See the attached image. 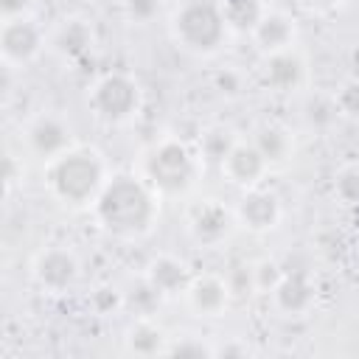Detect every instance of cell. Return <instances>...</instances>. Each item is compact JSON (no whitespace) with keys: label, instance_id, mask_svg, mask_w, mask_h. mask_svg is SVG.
<instances>
[{"label":"cell","instance_id":"cell-5","mask_svg":"<svg viewBox=\"0 0 359 359\" xmlns=\"http://www.w3.org/2000/svg\"><path fill=\"white\" fill-rule=\"evenodd\" d=\"M90 112L109 126H121L132 121L143 107V90L140 81L126 70H109L98 76L87 95Z\"/></svg>","mask_w":359,"mask_h":359},{"label":"cell","instance_id":"cell-31","mask_svg":"<svg viewBox=\"0 0 359 359\" xmlns=\"http://www.w3.org/2000/svg\"><path fill=\"white\" fill-rule=\"evenodd\" d=\"M297 3L306 6V8H314V11H331V8H337L348 0H297Z\"/></svg>","mask_w":359,"mask_h":359},{"label":"cell","instance_id":"cell-30","mask_svg":"<svg viewBox=\"0 0 359 359\" xmlns=\"http://www.w3.org/2000/svg\"><path fill=\"white\" fill-rule=\"evenodd\" d=\"M216 87H219L222 95H236L241 90V76L233 73V70H224V73L216 76Z\"/></svg>","mask_w":359,"mask_h":359},{"label":"cell","instance_id":"cell-2","mask_svg":"<svg viewBox=\"0 0 359 359\" xmlns=\"http://www.w3.org/2000/svg\"><path fill=\"white\" fill-rule=\"evenodd\" d=\"M109 180L107 160L93 146H73L56 160L45 163L48 194L70 208H93Z\"/></svg>","mask_w":359,"mask_h":359},{"label":"cell","instance_id":"cell-19","mask_svg":"<svg viewBox=\"0 0 359 359\" xmlns=\"http://www.w3.org/2000/svg\"><path fill=\"white\" fill-rule=\"evenodd\" d=\"M252 143L261 149V154L266 157L269 168L286 163L294 154V135L283 126V123H261L252 135Z\"/></svg>","mask_w":359,"mask_h":359},{"label":"cell","instance_id":"cell-13","mask_svg":"<svg viewBox=\"0 0 359 359\" xmlns=\"http://www.w3.org/2000/svg\"><path fill=\"white\" fill-rule=\"evenodd\" d=\"M283 219V205L280 196L264 185L241 191V199L236 205V222L247 227L250 233H269L280 224Z\"/></svg>","mask_w":359,"mask_h":359},{"label":"cell","instance_id":"cell-6","mask_svg":"<svg viewBox=\"0 0 359 359\" xmlns=\"http://www.w3.org/2000/svg\"><path fill=\"white\" fill-rule=\"evenodd\" d=\"M22 143H25L28 154L39 157L42 163H50L76 146L73 123L62 112H53V109L36 112L22 129Z\"/></svg>","mask_w":359,"mask_h":359},{"label":"cell","instance_id":"cell-23","mask_svg":"<svg viewBox=\"0 0 359 359\" xmlns=\"http://www.w3.org/2000/svg\"><path fill=\"white\" fill-rule=\"evenodd\" d=\"M160 300H163V294L146 278H140L137 289H132V294H123V309H132L135 317H151V311L157 309Z\"/></svg>","mask_w":359,"mask_h":359},{"label":"cell","instance_id":"cell-10","mask_svg":"<svg viewBox=\"0 0 359 359\" xmlns=\"http://www.w3.org/2000/svg\"><path fill=\"white\" fill-rule=\"evenodd\" d=\"M258 76H261V84L272 93H294L306 84L309 65H306V56L300 53V48L294 45V48L261 56Z\"/></svg>","mask_w":359,"mask_h":359},{"label":"cell","instance_id":"cell-4","mask_svg":"<svg viewBox=\"0 0 359 359\" xmlns=\"http://www.w3.org/2000/svg\"><path fill=\"white\" fill-rule=\"evenodd\" d=\"M202 171V160L180 137H160L143 151L140 177L160 196H185Z\"/></svg>","mask_w":359,"mask_h":359},{"label":"cell","instance_id":"cell-11","mask_svg":"<svg viewBox=\"0 0 359 359\" xmlns=\"http://www.w3.org/2000/svg\"><path fill=\"white\" fill-rule=\"evenodd\" d=\"M185 306L196 314V317H222L230 309V297H233V286L230 280H224V275L216 272H194L191 283L182 292Z\"/></svg>","mask_w":359,"mask_h":359},{"label":"cell","instance_id":"cell-18","mask_svg":"<svg viewBox=\"0 0 359 359\" xmlns=\"http://www.w3.org/2000/svg\"><path fill=\"white\" fill-rule=\"evenodd\" d=\"M165 345H168V334L154 317H135L123 334V348L126 353H135V356L165 353Z\"/></svg>","mask_w":359,"mask_h":359},{"label":"cell","instance_id":"cell-22","mask_svg":"<svg viewBox=\"0 0 359 359\" xmlns=\"http://www.w3.org/2000/svg\"><path fill=\"white\" fill-rule=\"evenodd\" d=\"M331 191L339 205L356 208L359 205V163H345L342 168H337Z\"/></svg>","mask_w":359,"mask_h":359},{"label":"cell","instance_id":"cell-24","mask_svg":"<svg viewBox=\"0 0 359 359\" xmlns=\"http://www.w3.org/2000/svg\"><path fill=\"white\" fill-rule=\"evenodd\" d=\"M165 353L168 356H194V359H202V356H216V348L208 345L196 334H177V337H168Z\"/></svg>","mask_w":359,"mask_h":359},{"label":"cell","instance_id":"cell-25","mask_svg":"<svg viewBox=\"0 0 359 359\" xmlns=\"http://www.w3.org/2000/svg\"><path fill=\"white\" fill-rule=\"evenodd\" d=\"M334 107H337V115H345V118H359V76H351L345 79L337 93H334Z\"/></svg>","mask_w":359,"mask_h":359},{"label":"cell","instance_id":"cell-28","mask_svg":"<svg viewBox=\"0 0 359 359\" xmlns=\"http://www.w3.org/2000/svg\"><path fill=\"white\" fill-rule=\"evenodd\" d=\"M90 303H93V309H95L98 314H109V311H115V309H123V292H118L115 286H98V289L93 292Z\"/></svg>","mask_w":359,"mask_h":359},{"label":"cell","instance_id":"cell-1","mask_svg":"<svg viewBox=\"0 0 359 359\" xmlns=\"http://www.w3.org/2000/svg\"><path fill=\"white\" fill-rule=\"evenodd\" d=\"M104 233L135 241L151 233L160 216V194L140 174H112L93 205Z\"/></svg>","mask_w":359,"mask_h":359},{"label":"cell","instance_id":"cell-32","mask_svg":"<svg viewBox=\"0 0 359 359\" xmlns=\"http://www.w3.org/2000/svg\"><path fill=\"white\" fill-rule=\"evenodd\" d=\"M17 157L14 154H8L6 157V191H11V185H14V180H17Z\"/></svg>","mask_w":359,"mask_h":359},{"label":"cell","instance_id":"cell-14","mask_svg":"<svg viewBox=\"0 0 359 359\" xmlns=\"http://www.w3.org/2000/svg\"><path fill=\"white\" fill-rule=\"evenodd\" d=\"M48 48L62 62H79L95 48V28L87 17L67 14L48 31Z\"/></svg>","mask_w":359,"mask_h":359},{"label":"cell","instance_id":"cell-17","mask_svg":"<svg viewBox=\"0 0 359 359\" xmlns=\"http://www.w3.org/2000/svg\"><path fill=\"white\" fill-rule=\"evenodd\" d=\"M258 53L266 56V53H278V50H286V48H294L297 42V22L289 11H280V8H266V14L261 17V22L255 25V31L250 34Z\"/></svg>","mask_w":359,"mask_h":359},{"label":"cell","instance_id":"cell-16","mask_svg":"<svg viewBox=\"0 0 359 359\" xmlns=\"http://www.w3.org/2000/svg\"><path fill=\"white\" fill-rule=\"evenodd\" d=\"M143 278L163 294V297H174L182 294L185 286L191 283L194 272L188 266L185 258L174 255V252H157L149 258V264L143 266Z\"/></svg>","mask_w":359,"mask_h":359},{"label":"cell","instance_id":"cell-29","mask_svg":"<svg viewBox=\"0 0 359 359\" xmlns=\"http://www.w3.org/2000/svg\"><path fill=\"white\" fill-rule=\"evenodd\" d=\"M34 11H36V0H0V22L34 17Z\"/></svg>","mask_w":359,"mask_h":359},{"label":"cell","instance_id":"cell-21","mask_svg":"<svg viewBox=\"0 0 359 359\" xmlns=\"http://www.w3.org/2000/svg\"><path fill=\"white\" fill-rule=\"evenodd\" d=\"M238 140V135L230 126H208L199 137V160L202 165H222V160L227 157V151L233 149V143Z\"/></svg>","mask_w":359,"mask_h":359},{"label":"cell","instance_id":"cell-9","mask_svg":"<svg viewBox=\"0 0 359 359\" xmlns=\"http://www.w3.org/2000/svg\"><path fill=\"white\" fill-rule=\"evenodd\" d=\"M236 227V210L208 196L188 208V233L202 247H219Z\"/></svg>","mask_w":359,"mask_h":359},{"label":"cell","instance_id":"cell-27","mask_svg":"<svg viewBox=\"0 0 359 359\" xmlns=\"http://www.w3.org/2000/svg\"><path fill=\"white\" fill-rule=\"evenodd\" d=\"M280 275H283V269L278 266V261H272V258H261V261L250 269V283H252V289L269 294V292L275 289V283L280 280Z\"/></svg>","mask_w":359,"mask_h":359},{"label":"cell","instance_id":"cell-15","mask_svg":"<svg viewBox=\"0 0 359 359\" xmlns=\"http://www.w3.org/2000/svg\"><path fill=\"white\" fill-rule=\"evenodd\" d=\"M269 300L283 317H306L317 303V286L306 272H283Z\"/></svg>","mask_w":359,"mask_h":359},{"label":"cell","instance_id":"cell-26","mask_svg":"<svg viewBox=\"0 0 359 359\" xmlns=\"http://www.w3.org/2000/svg\"><path fill=\"white\" fill-rule=\"evenodd\" d=\"M163 0H121V11L132 25H149L160 14Z\"/></svg>","mask_w":359,"mask_h":359},{"label":"cell","instance_id":"cell-8","mask_svg":"<svg viewBox=\"0 0 359 359\" xmlns=\"http://www.w3.org/2000/svg\"><path fill=\"white\" fill-rule=\"evenodd\" d=\"M31 275L39 283V289H45L50 294H62V292H67L79 283L81 264H79V255L70 247L50 244V247L36 252V258L31 264Z\"/></svg>","mask_w":359,"mask_h":359},{"label":"cell","instance_id":"cell-7","mask_svg":"<svg viewBox=\"0 0 359 359\" xmlns=\"http://www.w3.org/2000/svg\"><path fill=\"white\" fill-rule=\"evenodd\" d=\"M45 45H48V34L34 17L0 22V56L6 67L31 65L45 50Z\"/></svg>","mask_w":359,"mask_h":359},{"label":"cell","instance_id":"cell-20","mask_svg":"<svg viewBox=\"0 0 359 359\" xmlns=\"http://www.w3.org/2000/svg\"><path fill=\"white\" fill-rule=\"evenodd\" d=\"M219 6L230 31H238V34H252L261 17L266 14L264 0H219Z\"/></svg>","mask_w":359,"mask_h":359},{"label":"cell","instance_id":"cell-12","mask_svg":"<svg viewBox=\"0 0 359 359\" xmlns=\"http://www.w3.org/2000/svg\"><path fill=\"white\" fill-rule=\"evenodd\" d=\"M219 171H222V177H224L230 185L247 191V188L264 185V177L269 174V163H266V157L261 154V149L252 143V137H250V140L238 137V140L233 143V149L227 151V157L222 160Z\"/></svg>","mask_w":359,"mask_h":359},{"label":"cell","instance_id":"cell-3","mask_svg":"<svg viewBox=\"0 0 359 359\" xmlns=\"http://www.w3.org/2000/svg\"><path fill=\"white\" fill-rule=\"evenodd\" d=\"M168 31L177 48L194 56L219 53L230 36V25L222 14L219 0H180L171 11Z\"/></svg>","mask_w":359,"mask_h":359}]
</instances>
